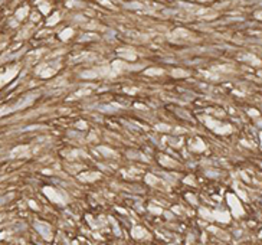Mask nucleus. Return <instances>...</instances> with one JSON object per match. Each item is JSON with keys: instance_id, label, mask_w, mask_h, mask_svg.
<instances>
[{"instance_id": "nucleus-1", "label": "nucleus", "mask_w": 262, "mask_h": 245, "mask_svg": "<svg viewBox=\"0 0 262 245\" xmlns=\"http://www.w3.org/2000/svg\"><path fill=\"white\" fill-rule=\"evenodd\" d=\"M131 234H133V237H134L136 239H145V238L150 237V234L145 231L143 226H140V225L134 226V228L131 229Z\"/></svg>"}, {"instance_id": "nucleus-2", "label": "nucleus", "mask_w": 262, "mask_h": 245, "mask_svg": "<svg viewBox=\"0 0 262 245\" xmlns=\"http://www.w3.org/2000/svg\"><path fill=\"white\" fill-rule=\"evenodd\" d=\"M99 177H101V173H98V172H86L79 176V179L82 180V182H92V180H97Z\"/></svg>"}, {"instance_id": "nucleus-3", "label": "nucleus", "mask_w": 262, "mask_h": 245, "mask_svg": "<svg viewBox=\"0 0 262 245\" xmlns=\"http://www.w3.org/2000/svg\"><path fill=\"white\" fill-rule=\"evenodd\" d=\"M99 152L102 153V154H104L105 157H107V156H111V157H115V153L112 152V150H110V149H105V147H99L98 149Z\"/></svg>"}, {"instance_id": "nucleus-4", "label": "nucleus", "mask_w": 262, "mask_h": 245, "mask_svg": "<svg viewBox=\"0 0 262 245\" xmlns=\"http://www.w3.org/2000/svg\"><path fill=\"white\" fill-rule=\"evenodd\" d=\"M192 149H193V150H199V152H202V150H204L206 147H204V144H203V141H202V140H196V144L192 147Z\"/></svg>"}, {"instance_id": "nucleus-5", "label": "nucleus", "mask_w": 262, "mask_h": 245, "mask_svg": "<svg viewBox=\"0 0 262 245\" xmlns=\"http://www.w3.org/2000/svg\"><path fill=\"white\" fill-rule=\"evenodd\" d=\"M145 180H147V183H150V185H157L158 183V179L156 176H153V174H147V176H145Z\"/></svg>"}, {"instance_id": "nucleus-6", "label": "nucleus", "mask_w": 262, "mask_h": 245, "mask_svg": "<svg viewBox=\"0 0 262 245\" xmlns=\"http://www.w3.org/2000/svg\"><path fill=\"white\" fill-rule=\"evenodd\" d=\"M150 211L151 212H154V213H157V215H161V213H163V209H161L160 206H156L154 203L150 205Z\"/></svg>"}, {"instance_id": "nucleus-7", "label": "nucleus", "mask_w": 262, "mask_h": 245, "mask_svg": "<svg viewBox=\"0 0 262 245\" xmlns=\"http://www.w3.org/2000/svg\"><path fill=\"white\" fill-rule=\"evenodd\" d=\"M161 163H163L164 166H176L177 163L176 162H173V160H170L169 157H164V159H161Z\"/></svg>"}, {"instance_id": "nucleus-8", "label": "nucleus", "mask_w": 262, "mask_h": 245, "mask_svg": "<svg viewBox=\"0 0 262 245\" xmlns=\"http://www.w3.org/2000/svg\"><path fill=\"white\" fill-rule=\"evenodd\" d=\"M156 127H157L158 130H166V131H167V130H170V127H169V126H163V124H157Z\"/></svg>"}, {"instance_id": "nucleus-9", "label": "nucleus", "mask_w": 262, "mask_h": 245, "mask_svg": "<svg viewBox=\"0 0 262 245\" xmlns=\"http://www.w3.org/2000/svg\"><path fill=\"white\" fill-rule=\"evenodd\" d=\"M187 199H190V202H192L193 205H196V203H197L196 199H195V196H192V195H187Z\"/></svg>"}]
</instances>
